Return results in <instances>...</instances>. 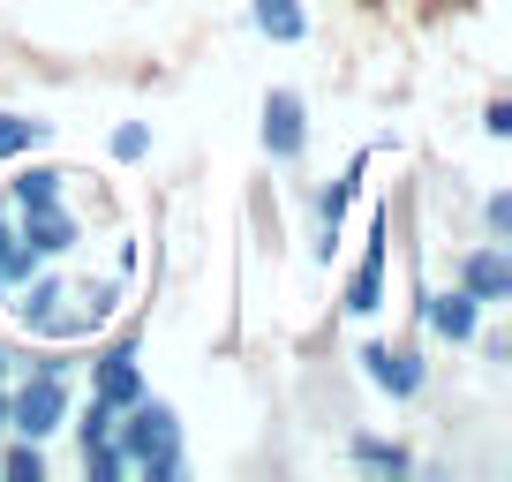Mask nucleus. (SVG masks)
<instances>
[{
  "label": "nucleus",
  "mask_w": 512,
  "mask_h": 482,
  "mask_svg": "<svg viewBox=\"0 0 512 482\" xmlns=\"http://www.w3.org/2000/svg\"><path fill=\"white\" fill-rule=\"evenodd\" d=\"M113 445H121L128 467H144L151 482H174L181 475V415L166 400H136L121 407V422H113Z\"/></svg>",
  "instance_id": "1"
},
{
  "label": "nucleus",
  "mask_w": 512,
  "mask_h": 482,
  "mask_svg": "<svg viewBox=\"0 0 512 482\" xmlns=\"http://www.w3.org/2000/svg\"><path fill=\"white\" fill-rule=\"evenodd\" d=\"M68 422V392H61V370H38L23 392H8V430L16 437H53Z\"/></svg>",
  "instance_id": "2"
},
{
  "label": "nucleus",
  "mask_w": 512,
  "mask_h": 482,
  "mask_svg": "<svg viewBox=\"0 0 512 482\" xmlns=\"http://www.w3.org/2000/svg\"><path fill=\"white\" fill-rule=\"evenodd\" d=\"M384 241H392V219H369V241H362V264H354V279H347V309L354 317H369V309L384 302Z\"/></svg>",
  "instance_id": "3"
},
{
  "label": "nucleus",
  "mask_w": 512,
  "mask_h": 482,
  "mask_svg": "<svg viewBox=\"0 0 512 482\" xmlns=\"http://www.w3.org/2000/svg\"><path fill=\"white\" fill-rule=\"evenodd\" d=\"M302 144H309V113H302V98H294V91H272V98H264V151L287 166V159H302Z\"/></svg>",
  "instance_id": "4"
},
{
  "label": "nucleus",
  "mask_w": 512,
  "mask_h": 482,
  "mask_svg": "<svg viewBox=\"0 0 512 482\" xmlns=\"http://www.w3.org/2000/svg\"><path fill=\"white\" fill-rule=\"evenodd\" d=\"M362 370L377 392H392V400H415L422 392V354L415 347H362Z\"/></svg>",
  "instance_id": "5"
},
{
  "label": "nucleus",
  "mask_w": 512,
  "mask_h": 482,
  "mask_svg": "<svg viewBox=\"0 0 512 482\" xmlns=\"http://www.w3.org/2000/svg\"><path fill=\"white\" fill-rule=\"evenodd\" d=\"M136 392H144V362H136V347H113L106 362H98V377H91V400L128 407Z\"/></svg>",
  "instance_id": "6"
},
{
  "label": "nucleus",
  "mask_w": 512,
  "mask_h": 482,
  "mask_svg": "<svg viewBox=\"0 0 512 482\" xmlns=\"http://www.w3.org/2000/svg\"><path fill=\"white\" fill-rule=\"evenodd\" d=\"M31 272H46V257L16 234V204H0V294H16Z\"/></svg>",
  "instance_id": "7"
},
{
  "label": "nucleus",
  "mask_w": 512,
  "mask_h": 482,
  "mask_svg": "<svg viewBox=\"0 0 512 482\" xmlns=\"http://www.w3.org/2000/svg\"><path fill=\"white\" fill-rule=\"evenodd\" d=\"M422 317H430V332H437V339H452V347H460V339H475L482 302H475L467 287H452V294H430V309H422Z\"/></svg>",
  "instance_id": "8"
},
{
  "label": "nucleus",
  "mask_w": 512,
  "mask_h": 482,
  "mask_svg": "<svg viewBox=\"0 0 512 482\" xmlns=\"http://www.w3.org/2000/svg\"><path fill=\"white\" fill-rule=\"evenodd\" d=\"M8 204H16V211L68 204V174H61V166H23V174H16V189H8Z\"/></svg>",
  "instance_id": "9"
},
{
  "label": "nucleus",
  "mask_w": 512,
  "mask_h": 482,
  "mask_svg": "<svg viewBox=\"0 0 512 482\" xmlns=\"http://www.w3.org/2000/svg\"><path fill=\"white\" fill-rule=\"evenodd\" d=\"M460 287L475 294V302H505L512 294V264L497 257V249H475V257L460 264Z\"/></svg>",
  "instance_id": "10"
},
{
  "label": "nucleus",
  "mask_w": 512,
  "mask_h": 482,
  "mask_svg": "<svg viewBox=\"0 0 512 482\" xmlns=\"http://www.w3.org/2000/svg\"><path fill=\"white\" fill-rule=\"evenodd\" d=\"M249 23L264 38H279V46H294V38H309V16H302V0H256Z\"/></svg>",
  "instance_id": "11"
},
{
  "label": "nucleus",
  "mask_w": 512,
  "mask_h": 482,
  "mask_svg": "<svg viewBox=\"0 0 512 482\" xmlns=\"http://www.w3.org/2000/svg\"><path fill=\"white\" fill-rule=\"evenodd\" d=\"M354 189H362V166H347V174L332 181V189L317 196V226H324V257H332V241H339V219H347V204H354Z\"/></svg>",
  "instance_id": "12"
},
{
  "label": "nucleus",
  "mask_w": 512,
  "mask_h": 482,
  "mask_svg": "<svg viewBox=\"0 0 512 482\" xmlns=\"http://www.w3.org/2000/svg\"><path fill=\"white\" fill-rule=\"evenodd\" d=\"M46 144V121H23V113H0V159H23V151Z\"/></svg>",
  "instance_id": "13"
},
{
  "label": "nucleus",
  "mask_w": 512,
  "mask_h": 482,
  "mask_svg": "<svg viewBox=\"0 0 512 482\" xmlns=\"http://www.w3.org/2000/svg\"><path fill=\"white\" fill-rule=\"evenodd\" d=\"M354 467H377V475H415L400 445H377V437H354Z\"/></svg>",
  "instance_id": "14"
},
{
  "label": "nucleus",
  "mask_w": 512,
  "mask_h": 482,
  "mask_svg": "<svg viewBox=\"0 0 512 482\" xmlns=\"http://www.w3.org/2000/svg\"><path fill=\"white\" fill-rule=\"evenodd\" d=\"M0 475H16V482H38V475H46V452H38V437H23V445L0 452Z\"/></svg>",
  "instance_id": "15"
},
{
  "label": "nucleus",
  "mask_w": 512,
  "mask_h": 482,
  "mask_svg": "<svg viewBox=\"0 0 512 482\" xmlns=\"http://www.w3.org/2000/svg\"><path fill=\"white\" fill-rule=\"evenodd\" d=\"M151 151V129L144 121H121V129H113V159H144Z\"/></svg>",
  "instance_id": "16"
},
{
  "label": "nucleus",
  "mask_w": 512,
  "mask_h": 482,
  "mask_svg": "<svg viewBox=\"0 0 512 482\" xmlns=\"http://www.w3.org/2000/svg\"><path fill=\"white\" fill-rule=\"evenodd\" d=\"M113 422H121V407L91 400V415H83V445H106V437H113Z\"/></svg>",
  "instance_id": "17"
},
{
  "label": "nucleus",
  "mask_w": 512,
  "mask_h": 482,
  "mask_svg": "<svg viewBox=\"0 0 512 482\" xmlns=\"http://www.w3.org/2000/svg\"><path fill=\"white\" fill-rule=\"evenodd\" d=\"M482 219H490V234H512V196H490V211H482Z\"/></svg>",
  "instance_id": "18"
},
{
  "label": "nucleus",
  "mask_w": 512,
  "mask_h": 482,
  "mask_svg": "<svg viewBox=\"0 0 512 482\" xmlns=\"http://www.w3.org/2000/svg\"><path fill=\"white\" fill-rule=\"evenodd\" d=\"M482 129H490V136H512V106H505V98H497V106L482 113Z\"/></svg>",
  "instance_id": "19"
},
{
  "label": "nucleus",
  "mask_w": 512,
  "mask_h": 482,
  "mask_svg": "<svg viewBox=\"0 0 512 482\" xmlns=\"http://www.w3.org/2000/svg\"><path fill=\"white\" fill-rule=\"evenodd\" d=\"M0 430H8V392H0Z\"/></svg>",
  "instance_id": "20"
},
{
  "label": "nucleus",
  "mask_w": 512,
  "mask_h": 482,
  "mask_svg": "<svg viewBox=\"0 0 512 482\" xmlns=\"http://www.w3.org/2000/svg\"><path fill=\"white\" fill-rule=\"evenodd\" d=\"M0 377H8V354H0Z\"/></svg>",
  "instance_id": "21"
}]
</instances>
